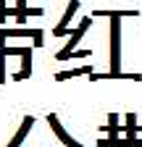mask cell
<instances>
[{"label":"cell","mask_w":142,"mask_h":147,"mask_svg":"<svg viewBox=\"0 0 142 147\" xmlns=\"http://www.w3.org/2000/svg\"><path fill=\"white\" fill-rule=\"evenodd\" d=\"M142 131V129H139V123H137V116L134 113H126V123H124V134H126V137H137Z\"/></svg>","instance_id":"30bf717a"},{"label":"cell","mask_w":142,"mask_h":147,"mask_svg":"<svg viewBox=\"0 0 142 147\" xmlns=\"http://www.w3.org/2000/svg\"><path fill=\"white\" fill-rule=\"evenodd\" d=\"M97 147H142V139H137V137H118V134H113V137H100L97 139Z\"/></svg>","instance_id":"3957f363"},{"label":"cell","mask_w":142,"mask_h":147,"mask_svg":"<svg viewBox=\"0 0 142 147\" xmlns=\"http://www.w3.org/2000/svg\"><path fill=\"white\" fill-rule=\"evenodd\" d=\"M92 21H95V18H92V16H87V18H82V21H79V26H76L74 32H71V40L66 42V47H63V50H61V53L55 55V58H58V61H68V55H71V53H74V47L79 45V40H82V37H84V32H87V29H90V26H92Z\"/></svg>","instance_id":"7a4b0ae2"},{"label":"cell","mask_w":142,"mask_h":147,"mask_svg":"<svg viewBox=\"0 0 142 147\" xmlns=\"http://www.w3.org/2000/svg\"><path fill=\"white\" fill-rule=\"evenodd\" d=\"M47 123H50V129L55 131V137H58L66 147H84V144H79L76 139H71V137L66 134V129L61 126V121H58V116H55V113H50V116H47Z\"/></svg>","instance_id":"277c9868"},{"label":"cell","mask_w":142,"mask_h":147,"mask_svg":"<svg viewBox=\"0 0 142 147\" xmlns=\"http://www.w3.org/2000/svg\"><path fill=\"white\" fill-rule=\"evenodd\" d=\"M29 76H32V53H24L21 55V71L13 74V79L21 82V79H29Z\"/></svg>","instance_id":"ba28073f"},{"label":"cell","mask_w":142,"mask_h":147,"mask_svg":"<svg viewBox=\"0 0 142 147\" xmlns=\"http://www.w3.org/2000/svg\"><path fill=\"white\" fill-rule=\"evenodd\" d=\"M100 16H118V18H124V16H139V11H92V18H100Z\"/></svg>","instance_id":"8fae6325"},{"label":"cell","mask_w":142,"mask_h":147,"mask_svg":"<svg viewBox=\"0 0 142 147\" xmlns=\"http://www.w3.org/2000/svg\"><path fill=\"white\" fill-rule=\"evenodd\" d=\"M92 74V66H82V68H71V71H61L55 74V79L63 82V79H74V76H90Z\"/></svg>","instance_id":"9c48e42d"},{"label":"cell","mask_w":142,"mask_h":147,"mask_svg":"<svg viewBox=\"0 0 142 147\" xmlns=\"http://www.w3.org/2000/svg\"><path fill=\"white\" fill-rule=\"evenodd\" d=\"M0 84H5V55L0 53Z\"/></svg>","instance_id":"7c38bea8"},{"label":"cell","mask_w":142,"mask_h":147,"mask_svg":"<svg viewBox=\"0 0 142 147\" xmlns=\"http://www.w3.org/2000/svg\"><path fill=\"white\" fill-rule=\"evenodd\" d=\"M92 55V50H79V53H71L68 58H90Z\"/></svg>","instance_id":"4fadbf2b"},{"label":"cell","mask_w":142,"mask_h":147,"mask_svg":"<svg viewBox=\"0 0 142 147\" xmlns=\"http://www.w3.org/2000/svg\"><path fill=\"white\" fill-rule=\"evenodd\" d=\"M108 79H132L142 82V74H124V71H108V74H90V82H108Z\"/></svg>","instance_id":"8992f818"},{"label":"cell","mask_w":142,"mask_h":147,"mask_svg":"<svg viewBox=\"0 0 142 147\" xmlns=\"http://www.w3.org/2000/svg\"><path fill=\"white\" fill-rule=\"evenodd\" d=\"M111 71H121V18L111 16Z\"/></svg>","instance_id":"6da1fadb"},{"label":"cell","mask_w":142,"mask_h":147,"mask_svg":"<svg viewBox=\"0 0 142 147\" xmlns=\"http://www.w3.org/2000/svg\"><path fill=\"white\" fill-rule=\"evenodd\" d=\"M32 126H34V118H32V116H26V118L21 121V129L13 134V139H11V144H8V147H21V142L26 139V134H29V129H32Z\"/></svg>","instance_id":"52a82bcc"},{"label":"cell","mask_w":142,"mask_h":147,"mask_svg":"<svg viewBox=\"0 0 142 147\" xmlns=\"http://www.w3.org/2000/svg\"><path fill=\"white\" fill-rule=\"evenodd\" d=\"M79 11V0H71V3L66 5V13H63V18L58 21V26L53 29V34L55 37H63L66 32H68V24H71V18H74V13Z\"/></svg>","instance_id":"5b68a950"}]
</instances>
